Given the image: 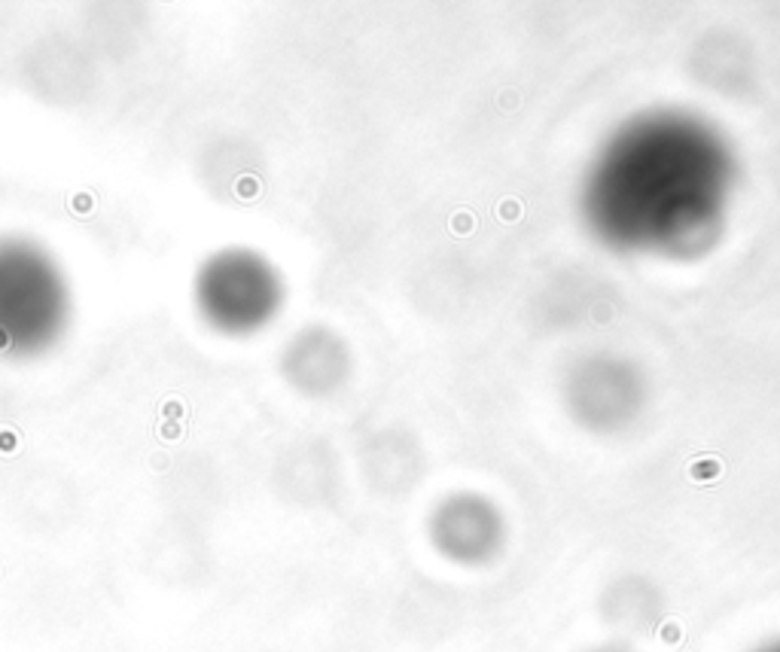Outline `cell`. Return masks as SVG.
<instances>
[{
	"instance_id": "6da1fadb",
	"label": "cell",
	"mask_w": 780,
	"mask_h": 652,
	"mask_svg": "<svg viewBox=\"0 0 780 652\" xmlns=\"http://www.w3.org/2000/svg\"><path fill=\"white\" fill-rule=\"evenodd\" d=\"M71 283L40 241L0 235V354L43 357L71 326Z\"/></svg>"
},
{
	"instance_id": "7a4b0ae2",
	"label": "cell",
	"mask_w": 780,
	"mask_h": 652,
	"mask_svg": "<svg viewBox=\"0 0 780 652\" xmlns=\"http://www.w3.org/2000/svg\"><path fill=\"white\" fill-rule=\"evenodd\" d=\"M193 302L213 333L254 335L284 308V274L259 250L223 247L198 265Z\"/></svg>"
},
{
	"instance_id": "277c9868",
	"label": "cell",
	"mask_w": 780,
	"mask_h": 652,
	"mask_svg": "<svg viewBox=\"0 0 780 652\" xmlns=\"http://www.w3.org/2000/svg\"><path fill=\"white\" fill-rule=\"evenodd\" d=\"M720 460L716 457H701V460H695V464L689 466V475L695 482H713L716 475H720Z\"/></svg>"
},
{
	"instance_id": "3957f363",
	"label": "cell",
	"mask_w": 780,
	"mask_h": 652,
	"mask_svg": "<svg viewBox=\"0 0 780 652\" xmlns=\"http://www.w3.org/2000/svg\"><path fill=\"white\" fill-rule=\"evenodd\" d=\"M348 348L330 329H302L284 354V372L290 385L302 394H330L348 375Z\"/></svg>"
}]
</instances>
